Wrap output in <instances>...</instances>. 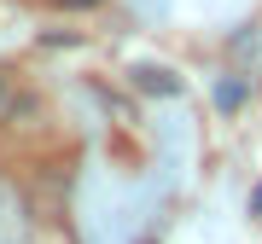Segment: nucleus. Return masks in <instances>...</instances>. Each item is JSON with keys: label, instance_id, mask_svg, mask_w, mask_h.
Masks as SVG:
<instances>
[{"label": "nucleus", "instance_id": "f257e3e1", "mask_svg": "<svg viewBox=\"0 0 262 244\" xmlns=\"http://www.w3.org/2000/svg\"><path fill=\"white\" fill-rule=\"evenodd\" d=\"M0 233H24L29 238V209H24V198L0 180Z\"/></svg>", "mask_w": 262, "mask_h": 244}, {"label": "nucleus", "instance_id": "f03ea898", "mask_svg": "<svg viewBox=\"0 0 262 244\" xmlns=\"http://www.w3.org/2000/svg\"><path fill=\"white\" fill-rule=\"evenodd\" d=\"M47 6H58V12H94L99 0H47Z\"/></svg>", "mask_w": 262, "mask_h": 244}, {"label": "nucleus", "instance_id": "7ed1b4c3", "mask_svg": "<svg viewBox=\"0 0 262 244\" xmlns=\"http://www.w3.org/2000/svg\"><path fill=\"white\" fill-rule=\"evenodd\" d=\"M6 111H12V87L0 82V116H6Z\"/></svg>", "mask_w": 262, "mask_h": 244}]
</instances>
